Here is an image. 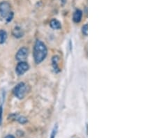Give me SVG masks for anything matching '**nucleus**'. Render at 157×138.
Segmentation results:
<instances>
[{
	"mask_svg": "<svg viewBox=\"0 0 157 138\" xmlns=\"http://www.w3.org/2000/svg\"><path fill=\"white\" fill-rule=\"evenodd\" d=\"M13 35L14 37L17 38V39H20V38L24 36V32L20 27L17 26L13 29Z\"/></svg>",
	"mask_w": 157,
	"mask_h": 138,
	"instance_id": "nucleus-7",
	"label": "nucleus"
},
{
	"mask_svg": "<svg viewBox=\"0 0 157 138\" xmlns=\"http://www.w3.org/2000/svg\"><path fill=\"white\" fill-rule=\"evenodd\" d=\"M14 96L18 99H22L27 93V86L24 82H20L14 87L13 90Z\"/></svg>",
	"mask_w": 157,
	"mask_h": 138,
	"instance_id": "nucleus-2",
	"label": "nucleus"
},
{
	"mask_svg": "<svg viewBox=\"0 0 157 138\" xmlns=\"http://www.w3.org/2000/svg\"><path fill=\"white\" fill-rule=\"evenodd\" d=\"M48 55V50L46 45L41 41H36L33 51L34 60L36 64H41L46 59Z\"/></svg>",
	"mask_w": 157,
	"mask_h": 138,
	"instance_id": "nucleus-1",
	"label": "nucleus"
},
{
	"mask_svg": "<svg viewBox=\"0 0 157 138\" xmlns=\"http://www.w3.org/2000/svg\"><path fill=\"white\" fill-rule=\"evenodd\" d=\"M11 119H14L15 121H17L18 122H19L21 124H25V123H27L28 120L26 117L23 116H20L18 114H12L10 115Z\"/></svg>",
	"mask_w": 157,
	"mask_h": 138,
	"instance_id": "nucleus-6",
	"label": "nucleus"
},
{
	"mask_svg": "<svg viewBox=\"0 0 157 138\" xmlns=\"http://www.w3.org/2000/svg\"><path fill=\"white\" fill-rule=\"evenodd\" d=\"M50 25L53 29H60L62 27V25L61 23L59 20L56 19H53L51 20L50 22Z\"/></svg>",
	"mask_w": 157,
	"mask_h": 138,
	"instance_id": "nucleus-10",
	"label": "nucleus"
},
{
	"mask_svg": "<svg viewBox=\"0 0 157 138\" xmlns=\"http://www.w3.org/2000/svg\"><path fill=\"white\" fill-rule=\"evenodd\" d=\"M58 60H59V57L58 56H54L53 57V60H52V63H53V67L54 69V71L55 73H58L60 72V67L58 66Z\"/></svg>",
	"mask_w": 157,
	"mask_h": 138,
	"instance_id": "nucleus-8",
	"label": "nucleus"
},
{
	"mask_svg": "<svg viewBox=\"0 0 157 138\" xmlns=\"http://www.w3.org/2000/svg\"><path fill=\"white\" fill-rule=\"evenodd\" d=\"M13 17H14V13H13V12H11H11H10V13L8 14V15H7V17H6L5 19H6V22H11V21L12 20H13Z\"/></svg>",
	"mask_w": 157,
	"mask_h": 138,
	"instance_id": "nucleus-13",
	"label": "nucleus"
},
{
	"mask_svg": "<svg viewBox=\"0 0 157 138\" xmlns=\"http://www.w3.org/2000/svg\"><path fill=\"white\" fill-rule=\"evenodd\" d=\"M5 138H15V137L12 135H6V137H5Z\"/></svg>",
	"mask_w": 157,
	"mask_h": 138,
	"instance_id": "nucleus-16",
	"label": "nucleus"
},
{
	"mask_svg": "<svg viewBox=\"0 0 157 138\" xmlns=\"http://www.w3.org/2000/svg\"><path fill=\"white\" fill-rule=\"evenodd\" d=\"M82 16H83V12L79 9L76 10L74 13V16H73V20L76 23L80 22L82 19Z\"/></svg>",
	"mask_w": 157,
	"mask_h": 138,
	"instance_id": "nucleus-9",
	"label": "nucleus"
},
{
	"mask_svg": "<svg viewBox=\"0 0 157 138\" xmlns=\"http://www.w3.org/2000/svg\"><path fill=\"white\" fill-rule=\"evenodd\" d=\"M11 6L8 1H4L0 3V16L3 18H6L10 13Z\"/></svg>",
	"mask_w": 157,
	"mask_h": 138,
	"instance_id": "nucleus-3",
	"label": "nucleus"
},
{
	"mask_svg": "<svg viewBox=\"0 0 157 138\" xmlns=\"http://www.w3.org/2000/svg\"><path fill=\"white\" fill-rule=\"evenodd\" d=\"M28 54H29V50L27 48L25 47L20 48L15 55L16 60L19 62H25L27 58Z\"/></svg>",
	"mask_w": 157,
	"mask_h": 138,
	"instance_id": "nucleus-4",
	"label": "nucleus"
},
{
	"mask_svg": "<svg viewBox=\"0 0 157 138\" xmlns=\"http://www.w3.org/2000/svg\"><path fill=\"white\" fill-rule=\"evenodd\" d=\"M7 39V33L5 30H0V44H4Z\"/></svg>",
	"mask_w": 157,
	"mask_h": 138,
	"instance_id": "nucleus-11",
	"label": "nucleus"
},
{
	"mask_svg": "<svg viewBox=\"0 0 157 138\" xmlns=\"http://www.w3.org/2000/svg\"><path fill=\"white\" fill-rule=\"evenodd\" d=\"M29 69V64L26 62H20L15 68V73L18 75L25 74Z\"/></svg>",
	"mask_w": 157,
	"mask_h": 138,
	"instance_id": "nucleus-5",
	"label": "nucleus"
},
{
	"mask_svg": "<svg viewBox=\"0 0 157 138\" xmlns=\"http://www.w3.org/2000/svg\"><path fill=\"white\" fill-rule=\"evenodd\" d=\"M57 132H58V124L57 123H56V124L54 125V127H53V130H52L51 134H50V138L56 137Z\"/></svg>",
	"mask_w": 157,
	"mask_h": 138,
	"instance_id": "nucleus-12",
	"label": "nucleus"
},
{
	"mask_svg": "<svg viewBox=\"0 0 157 138\" xmlns=\"http://www.w3.org/2000/svg\"><path fill=\"white\" fill-rule=\"evenodd\" d=\"M2 113H3L2 105H0V125H1V124H2Z\"/></svg>",
	"mask_w": 157,
	"mask_h": 138,
	"instance_id": "nucleus-15",
	"label": "nucleus"
},
{
	"mask_svg": "<svg viewBox=\"0 0 157 138\" xmlns=\"http://www.w3.org/2000/svg\"><path fill=\"white\" fill-rule=\"evenodd\" d=\"M82 32L85 36H87V34H88V26H87V24H85L82 27Z\"/></svg>",
	"mask_w": 157,
	"mask_h": 138,
	"instance_id": "nucleus-14",
	"label": "nucleus"
}]
</instances>
